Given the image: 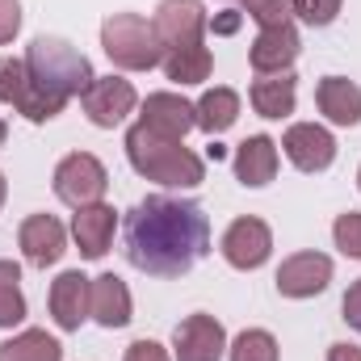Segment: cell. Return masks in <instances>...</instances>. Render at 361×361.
<instances>
[{"instance_id":"1","label":"cell","mask_w":361,"mask_h":361,"mask_svg":"<svg viewBox=\"0 0 361 361\" xmlns=\"http://www.w3.org/2000/svg\"><path fill=\"white\" fill-rule=\"evenodd\" d=\"M206 252H210V219L197 202L152 193L126 214V257L147 277H180Z\"/></svg>"},{"instance_id":"2","label":"cell","mask_w":361,"mask_h":361,"mask_svg":"<svg viewBox=\"0 0 361 361\" xmlns=\"http://www.w3.org/2000/svg\"><path fill=\"white\" fill-rule=\"evenodd\" d=\"M126 160L139 177L156 180L164 189H193L206 180V160L193 156L180 139H164L156 130H147L143 122H135L126 130Z\"/></svg>"},{"instance_id":"3","label":"cell","mask_w":361,"mask_h":361,"mask_svg":"<svg viewBox=\"0 0 361 361\" xmlns=\"http://www.w3.org/2000/svg\"><path fill=\"white\" fill-rule=\"evenodd\" d=\"M25 68H30V80L47 97L55 101H72V97H85L92 76V63L85 51H76L68 38H55V34H38L25 51Z\"/></svg>"},{"instance_id":"4","label":"cell","mask_w":361,"mask_h":361,"mask_svg":"<svg viewBox=\"0 0 361 361\" xmlns=\"http://www.w3.org/2000/svg\"><path fill=\"white\" fill-rule=\"evenodd\" d=\"M101 51L122 72H152L164 63V47L143 13H109L101 21Z\"/></svg>"},{"instance_id":"5","label":"cell","mask_w":361,"mask_h":361,"mask_svg":"<svg viewBox=\"0 0 361 361\" xmlns=\"http://www.w3.org/2000/svg\"><path fill=\"white\" fill-rule=\"evenodd\" d=\"M55 197L59 202H68L72 210H80V206H92V202H101L105 197V189H109V173H105V164L89 156V152H72V156H63L59 164H55Z\"/></svg>"},{"instance_id":"6","label":"cell","mask_w":361,"mask_h":361,"mask_svg":"<svg viewBox=\"0 0 361 361\" xmlns=\"http://www.w3.org/2000/svg\"><path fill=\"white\" fill-rule=\"evenodd\" d=\"M0 101L13 105V109H17L21 118H30V122H51V118L63 114V101L47 97V92L30 80L25 59H0Z\"/></svg>"},{"instance_id":"7","label":"cell","mask_w":361,"mask_h":361,"mask_svg":"<svg viewBox=\"0 0 361 361\" xmlns=\"http://www.w3.org/2000/svg\"><path fill=\"white\" fill-rule=\"evenodd\" d=\"M206 25H210V17H206L202 0H160L156 13H152V30L164 47V55L189 47V42H202Z\"/></svg>"},{"instance_id":"8","label":"cell","mask_w":361,"mask_h":361,"mask_svg":"<svg viewBox=\"0 0 361 361\" xmlns=\"http://www.w3.org/2000/svg\"><path fill=\"white\" fill-rule=\"evenodd\" d=\"M219 252H223V261L231 265V269H261L265 261L273 257V231L265 219H252V214H244V219H235L227 231H223V244H219Z\"/></svg>"},{"instance_id":"9","label":"cell","mask_w":361,"mask_h":361,"mask_svg":"<svg viewBox=\"0 0 361 361\" xmlns=\"http://www.w3.org/2000/svg\"><path fill=\"white\" fill-rule=\"evenodd\" d=\"M281 152L298 173H324L336 160V135L319 122H294L281 135Z\"/></svg>"},{"instance_id":"10","label":"cell","mask_w":361,"mask_h":361,"mask_svg":"<svg viewBox=\"0 0 361 361\" xmlns=\"http://www.w3.org/2000/svg\"><path fill=\"white\" fill-rule=\"evenodd\" d=\"M80 105H85V114H89L92 126L114 130L118 122H126V118L135 114L139 92H135L130 80H122V76H97L89 85V92L80 97Z\"/></svg>"},{"instance_id":"11","label":"cell","mask_w":361,"mask_h":361,"mask_svg":"<svg viewBox=\"0 0 361 361\" xmlns=\"http://www.w3.org/2000/svg\"><path fill=\"white\" fill-rule=\"evenodd\" d=\"M227 357V332L214 315L197 311L180 319L173 332V361H223Z\"/></svg>"},{"instance_id":"12","label":"cell","mask_w":361,"mask_h":361,"mask_svg":"<svg viewBox=\"0 0 361 361\" xmlns=\"http://www.w3.org/2000/svg\"><path fill=\"white\" fill-rule=\"evenodd\" d=\"M273 281H277L281 298H315L332 281V257H324V252H294V257L281 261Z\"/></svg>"},{"instance_id":"13","label":"cell","mask_w":361,"mask_h":361,"mask_svg":"<svg viewBox=\"0 0 361 361\" xmlns=\"http://www.w3.org/2000/svg\"><path fill=\"white\" fill-rule=\"evenodd\" d=\"M17 244H21V252L34 269H51L68 252V227L51 214H30L17 231Z\"/></svg>"},{"instance_id":"14","label":"cell","mask_w":361,"mask_h":361,"mask_svg":"<svg viewBox=\"0 0 361 361\" xmlns=\"http://www.w3.org/2000/svg\"><path fill=\"white\" fill-rule=\"evenodd\" d=\"M139 122H143L147 130L164 135V139H180V143H185V135L197 126V109H193V101H185L180 92H152V97L143 101Z\"/></svg>"},{"instance_id":"15","label":"cell","mask_w":361,"mask_h":361,"mask_svg":"<svg viewBox=\"0 0 361 361\" xmlns=\"http://www.w3.org/2000/svg\"><path fill=\"white\" fill-rule=\"evenodd\" d=\"M89 281L80 269H68L59 273L55 281H51V319H55V328H63V332H80V324L89 319Z\"/></svg>"},{"instance_id":"16","label":"cell","mask_w":361,"mask_h":361,"mask_svg":"<svg viewBox=\"0 0 361 361\" xmlns=\"http://www.w3.org/2000/svg\"><path fill=\"white\" fill-rule=\"evenodd\" d=\"M135 315V302H130V290L118 273H101L89 281V319H97L101 328H126Z\"/></svg>"},{"instance_id":"17","label":"cell","mask_w":361,"mask_h":361,"mask_svg":"<svg viewBox=\"0 0 361 361\" xmlns=\"http://www.w3.org/2000/svg\"><path fill=\"white\" fill-rule=\"evenodd\" d=\"M298 30L294 25H277V30H261L252 38V51H248V63L257 76H281L294 68L298 59Z\"/></svg>"},{"instance_id":"18","label":"cell","mask_w":361,"mask_h":361,"mask_svg":"<svg viewBox=\"0 0 361 361\" xmlns=\"http://www.w3.org/2000/svg\"><path fill=\"white\" fill-rule=\"evenodd\" d=\"M114 227H118V210L105 206V202H92V206H80L72 214V240L80 244V257L89 261H101L114 244Z\"/></svg>"},{"instance_id":"19","label":"cell","mask_w":361,"mask_h":361,"mask_svg":"<svg viewBox=\"0 0 361 361\" xmlns=\"http://www.w3.org/2000/svg\"><path fill=\"white\" fill-rule=\"evenodd\" d=\"M235 180L244 189H265L273 177H277V143L269 135H252L235 147Z\"/></svg>"},{"instance_id":"20","label":"cell","mask_w":361,"mask_h":361,"mask_svg":"<svg viewBox=\"0 0 361 361\" xmlns=\"http://www.w3.org/2000/svg\"><path fill=\"white\" fill-rule=\"evenodd\" d=\"M315 105L332 126H357L361 122V89L345 76H324L315 85Z\"/></svg>"},{"instance_id":"21","label":"cell","mask_w":361,"mask_h":361,"mask_svg":"<svg viewBox=\"0 0 361 361\" xmlns=\"http://www.w3.org/2000/svg\"><path fill=\"white\" fill-rule=\"evenodd\" d=\"M248 101H252V109L261 114V118H286V114H294V101H298V85H294V76L290 72H281V76H257L252 80V89H248Z\"/></svg>"},{"instance_id":"22","label":"cell","mask_w":361,"mask_h":361,"mask_svg":"<svg viewBox=\"0 0 361 361\" xmlns=\"http://www.w3.org/2000/svg\"><path fill=\"white\" fill-rule=\"evenodd\" d=\"M193 109H197V126H202L206 135H223V130H231L235 118H240V92L214 85V89L202 92V101H197Z\"/></svg>"},{"instance_id":"23","label":"cell","mask_w":361,"mask_h":361,"mask_svg":"<svg viewBox=\"0 0 361 361\" xmlns=\"http://www.w3.org/2000/svg\"><path fill=\"white\" fill-rule=\"evenodd\" d=\"M210 68H214V55H210V47H202V42H189V47L164 55V76H169L173 85H180V89L210 80Z\"/></svg>"},{"instance_id":"24","label":"cell","mask_w":361,"mask_h":361,"mask_svg":"<svg viewBox=\"0 0 361 361\" xmlns=\"http://www.w3.org/2000/svg\"><path fill=\"white\" fill-rule=\"evenodd\" d=\"M0 361H63V345L42 328H25L0 345Z\"/></svg>"},{"instance_id":"25","label":"cell","mask_w":361,"mask_h":361,"mask_svg":"<svg viewBox=\"0 0 361 361\" xmlns=\"http://www.w3.org/2000/svg\"><path fill=\"white\" fill-rule=\"evenodd\" d=\"M25 319V294H21V269L13 261H0V328H17Z\"/></svg>"},{"instance_id":"26","label":"cell","mask_w":361,"mask_h":361,"mask_svg":"<svg viewBox=\"0 0 361 361\" xmlns=\"http://www.w3.org/2000/svg\"><path fill=\"white\" fill-rule=\"evenodd\" d=\"M227 361H281V349L265 328H244L231 345H227Z\"/></svg>"},{"instance_id":"27","label":"cell","mask_w":361,"mask_h":361,"mask_svg":"<svg viewBox=\"0 0 361 361\" xmlns=\"http://www.w3.org/2000/svg\"><path fill=\"white\" fill-rule=\"evenodd\" d=\"M244 8V17H252L261 30H277V25H290V17H294V4L290 0H240Z\"/></svg>"},{"instance_id":"28","label":"cell","mask_w":361,"mask_h":361,"mask_svg":"<svg viewBox=\"0 0 361 361\" xmlns=\"http://www.w3.org/2000/svg\"><path fill=\"white\" fill-rule=\"evenodd\" d=\"M332 240L345 257L361 261V210H345L336 223H332Z\"/></svg>"},{"instance_id":"29","label":"cell","mask_w":361,"mask_h":361,"mask_svg":"<svg viewBox=\"0 0 361 361\" xmlns=\"http://www.w3.org/2000/svg\"><path fill=\"white\" fill-rule=\"evenodd\" d=\"M294 4V17L298 21H307V25H332L336 17H341V4L345 0H290Z\"/></svg>"},{"instance_id":"30","label":"cell","mask_w":361,"mask_h":361,"mask_svg":"<svg viewBox=\"0 0 361 361\" xmlns=\"http://www.w3.org/2000/svg\"><path fill=\"white\" fill-rule=\"evenodd\" d=\"M21 30V0H0V47H8Z\"/></svg>"},{"instance_id":"31","label":"cell","mask_w":361,"mask_h":361,"mask_svg":"<svg viewBox=\"0 0 361 361\" xmlns=\"http://www.w3.org/2000/svg\"><path fill=\"white\" fill-rule=\"evenodd\" d=\"M122 361H173V353H169L160 341H135Z\"/></svg>"},{"instance_id":"32","label":"cell","mask_w":361,"mask_h":361,"mask_svg":"<svg viewBox=\"0 0 361 361\" xmlns=\"http://www.w3.org/2000/svg\"><path fill=\"white\" fill-rule=\"evenodd\" d=\"M341 311H345V324L361 332V277L349 286V290H345V302H341Z\"/></svg>"},{"instance_id":"33","label":"cell","mask_w":361,"mask_h":361,"mask_svg":"<svg viewBox=\"0 0 361 361\" xmlns=\"http://www.w3.org/2000/svg\"><path fill=\"white\" fill-rule=\"evenodd\" d=\"M240 21H244V13H240V8H223V13L210 21V30H214V34H235V30H240Z\"/></svg>"},{"instance_id":"34","label":"cell","mask_w":361,"mask_h":361,"mask_svg":"<svg viewBox=\"0 0 361 361\" xmlns=\"http://www.w3.org/2000/svg\"><path fill=\"white\" fill-rule=\"evenodd\" d=\"M328 361H361V349L341 341V345H332V349H328Z\"/></svg>"},{"instance_id":"35","label":"cell","mask_w":361,"mask_h":361,"mask_svg":"<svg viewBox=\"0 0 361 361\" xmlns=\"http://www.w3.org/2000/svg\"><path fill=\"white\" fill-rule=\"evenodd\" d=\"M4 197H8V180H4V173H0V206H4Z\"/></svg>"},{"instance_id":"36","label":"cell","mask_w":361,"mask_h":361,"mask_svg":"<svg viewBox=\"0 0 361 361\" xmlns=\"http://www.w3.org/2000/svg\"><path fill=\"white\" fill-rule=\"evenodd\" d=\"M4 139H8V122L0 118V147H4Z\"/></svg>"},{"instance_id":"37","label":"cell","mask_w":361,"mask_h":361,"mask_svg":"<svg viewBox=\"0 0 361 361\" xmlns=\"http://www.w3.org/2000/svg\"><path fill=\"white\" fill-rule=\"evenodd\" d=\"M357 189H361V173H357Z\"/></svg>"}]
</instances>
